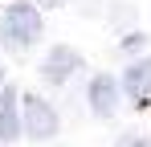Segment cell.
<instances>
[{"label": "cell", "instance_id": "5", "mask_svg": "<svg viewBox=\"0 0 151 147\" xmlns=\"http://www.w3.org/2000/svg\"><path fill=\"white\" fill-rule=\"evenodd\" d=\"M123 90L135 102H143V98H151V57H139V61H131L123 74Z\"/></svg>", "mask_w": 151, "mask_h": 147}, {"label": "cell", "instance_id": "8", "mask_svg": "<svg viewBox=\"0 0 151 147\" xmlns=\"http://www.w3.org/2000/svg\"><path fill=\"white\" fill-rule=\"evenodd\" d=\"M0 86H4V66H0Z\"/></svg>", "mask_w": 151, "mask_h": 147}, {"label": "cell", "instance_id": "2", "mask_svg": "<svg viewBox=\"0 0 151 147\" xmlns=\"http://www.w3.org/2000/svg\"><path fill=\"white\" fill-rule=\"evenodd\" d=\"M21 135H29V139H53L57 135V110L45 98H37V94L25 98V106H21Z\"/></svg>", "mask_w": 151, "mask_h": 147}, {"label": "cell", "instance_id": "7", "mask_svg": "<svg viewBox=\"0 0 151 147\" xmlns=\"http://www.w3.org/2000/svg\"><path fill=\"white\" fill-rule=\"evenodd\" d=\"M114 147H151V135H123Z\"/></svg>", "mask_w": 151, "mask_h": 147}, {"label": "cell", "instance_id": "4", "mask_svg": "<svg viewBox=\"0 0 151 147\" xmlns=\"http://www.w3.org/2000/svg\"><path fill=\"white\" fill-rule=\"evenodd\" d=\"M78 66H82V53L70 49V45H57V49H49V57H45V66H41V78H45V82H65Z\"/></svg>", "mask_w": 151, "mask_h": 147}, {"label": "cell", "instance_id": "1", "mask_svg": "<svg viewBox=\"0 0 151 147\" xmlns=\"http://www.w3.org/2000/svg\"><path fill=\"white\" fill-rule=\"evenodd\" d=\"M41 37V12L25 4V0H17V4H8L4 12H0V41L8 49H25L33 45Z\"/></svg>", "mask_w": 151, "mask_h": 147}, {"label": "cell", "instance_id": "9", "mask_svg": "<svg viewBox=\"0 0 151 147\" xmlns=\"http://www.w3.org/2000/svg\"><path fill=\"white\" fill-rule=\"evenodd\" d=\"M45 4H61V0H45Z\"/></svg>", "mask_w": 151, "mask_h": 147}, {"label": "cell", "instance_id": "3", "mask_svg": "<svg viewBox=\"0 0 151 147\" xmlns=\"http://www.w3.org/2000/svg\"><path fill=\"white\" fill-rule=\"evenodd\" d=\"M86 98H90V110H94V115L110 119V115L119 110V82H114L110 74H94L90 86H86Z\"/></svg>", "mask_w": 151, "mask_h": 147}, {"label": "cell", "instance_id": "6", "mask_svg": "<svg viewBox=\"0 0 151 147\" xmlns=\"http://www.w3.org/2000/svg\"><path fill=\"white\" fill-rule=\"evenodd\" d=\"M0 139H4V143L21 139V110H17V94H12V90L0 94Z\"/></svg>", "mask_w": 151, "mask_h": 147}]
</instances>
